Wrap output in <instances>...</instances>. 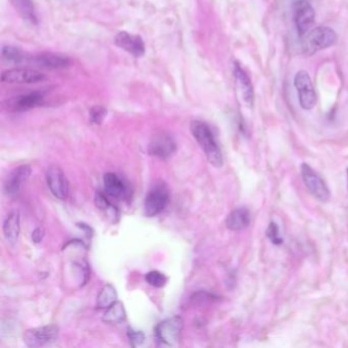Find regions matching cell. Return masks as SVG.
I'll return each instance as SVG.
<instances>
[{
  "instance_id": "cell-1",
  "label": "cell",
  "mask_w": 348,
  "mask_h": 348,
  "mask_svg": "<svg viewBox=\"0 0 348 348\" xmlns=\"http://www.w3.org/2000/svg\"><path fill=\"white\" fill-rule=\"evenodd\" d=\"M190 130L193 137L206 153L210 163L216 168L223 167V154L210 126L201 120H192Z\"/></svg>"
},
{
  "instance_id": "cell-2",
  "label": "cell",
  "mask_w": 348,
  "mask_h": 348,
  "mask_svg": "<svg viewBox=\"0 0 348 348\" xmlns=\"http://www.w3.org/2000/svg\"><path fill=\"white\" fill-rule=\"evenodd\" d=\"M171 195L169 187L166 183L158 181L151 186L145 200H144V213L148 218L155 217L162 213L170 203Z\"/></svg>"
},
{
  "instance_id": "cell-3",
  "label": "cell",
  "mask_w": 348,
  "mask_h": 348,
  "mask_svg": "<svg viewBox=\"0 0 348 348\" xmlns=\"http://www.w3.org/2000/svg\"><path fill=\"white\" fill-rule=\"evenodd\" d=\"M184 322L180 316H174L156 325L154 328L155 339L160 345L175 346L180 340Z\"/></svg>"
},
{
  "instance_id": "cell-4",
  "label": "cell",
  "mask_w": 348,
  "mask_h": 348,
  "mask_svg": "<svg viewBox=\"0 0 348 348\" xmlns=\"http://www.w3.org/2000/svg\"><path fill=\"white\" fill-rule=\"evenodd\" d=\"M337 42V34L330 27L320 26L311 30L304 40V49L311 54L329 48Z\"/></svg>"
},
{
  "instance_id": "cell-5",
  "label": "cell",
  "mask_w": 348,
  "mask_h": 348,
  "mask_svg": "<svg viewBox=\"0 0 348 348\" xmlns=\"http://www.w3.org/2000/svg\"><path fill=\"white\" fill-rule=\"evenodd\" d=\"M44 99V93L40 91H32L10 98H6L2 101V110L7 113H23L30 111L42 104Z\"/></svg>"
},
{
  "instance_id": "cell-6",
  "label": "cell",
  "mask_w": 348,
  "mask_h": 348,
  "mask_svg": "<svg viewBox=\"0 0 348 348\" xmlns=\"http://www.w3.org/2000/svg\"><path fill=\"white\" fill-rule=\"evenodd\" d=\"M301 177L308 190L314 197L322 202H327L331 197V192L324 180L308 163H302Z\"/></svg>"
},
{
  "instance_id": "cell-7",
  "label": "cell",
  "mask_w": 348,
  "mask_h": 348,
  "mask_svg": "<svg viewBox=\"0 0 348 348\" xmlns=\"http://www.w3.org/2000/svg\"><path fill=\"white\" fill-rule=\"evenodd\" d=\"M294 86L298 91L300 107L310 111L317 105V94L308 72L299 71L294 78Z\"/></svg>"
},
{
  "instance_id": "cell-8",
  "label": "cell",
  "mask_w": 348,
  "mask_h": 348,
  "mask_svg": "<svg viewBox=\"0 0 348 348\" xmlns=\"http://www.w3.org/2000/svg\"><path fill=\"white\" fill-rule=\"evenodd\" d=\"M59 329L55 325L32 328L25 332L24 341L29 347H41L56 340Z\"/></svg>"
},
{
  "instance_id": "cell-9",
  "label": "cell",
  "mask_w": 348,
  "mask_h": 348,
  "mask_svg": "<svg viewBox=\"0 0 348 348\" xmlns=\"http://www.w3.org/2000/svg\"><path fill=\"white\" fill-rule=\"evenodd\" d=\"M44 80H46L44 74L30 68H15L1 75V81L6 84H36Z\"/></svg>"
},
{
  "instance_id": "cell-10",
  "label": "cell",
  "mask_w": 348,
  "mask_h": 348,
  "mask_svg": "<svg viewBox=\"0 0 348 348\" xmlns=\"http://www.w3.org/2000/svg\"><path fill=\"white\" fill-rule=\"evenodd\" d=\"M294 22L299 36H304L315 23L316 12L313 5L306 0H296L293 4Z\"/></svg>"
},
{
  "instance_id": "cell-11",
  "label": "cell",
  "mask_w": 348,
  "mask_h": 348,
  "mask_svg": "<svg viewBox=\"0 0 348 348\" xmlns=\"http://www.w3.org/2000/svg\"><path fill=\"white\" fill-rule=\"evenodd\" d=\"M176 149L177 145L174 138L166 132L156 133L148 144L149 154L160 159L170 158L176 152Z\"/></svg>"
},
{
  "instance_id": "cell-12",
  "label": "cell",
  "mask_w": 348,
  "mask_h": 348,
  "mask_svg": "<svg viewBox=\"0 0 348 348\" xmlns=\"http://www.w3.org/2000/svg\"><path fill=\"white\" fill-rule=\"evenodd\" d=\"M31 175V167L23 165L11 171L4 182V193L10 198H16L23 185L28 181Z\"/></svg>"
},
{
  "instance_id": "cell-13",
  "label": "cell",
  "mask_w": 348,
  "mask_h": 348,
  "mask_svg": "<svg viewBox=\"0 0 348 348\" xmlns=\"http://www.w3.org/2000/svg\"><path fill=\"white\" fill-rule=\"evenodd\" d=\"M46 181L51 193L58 199L67 198L69 182L63 170L57 166H50L46 172Z\"/></svg>"
},
{
  "instance_id": "cell-14",
  "label": "cell",
  "mask_w": 348,
  "mask_h": 348,
  "mask_svg": "<svg viewBox=\"0 0 348 348\" xmlns=\"http://www.w3.org/2000/svg\"><path fill=\"white\" fill-rule=\"evenodd\" d=\"M234 77L236 81V86L240 92L243 101L247 107L251 108L254 100L253 86L251 84L250 78L238 63H235L234 65Z\"/></svg>"
},
{
  "instance_id": "cell-15",
  "label": "cell",
  "mask_w": 348,
  "mask_h": 348,
  "mask_svg": "<svg viewBox=\"0 0 348 348\" xmlns=\"http://www.w3.org/2000/svg\"><path fill=\"white\" fill-rule=\"evenodd\" d=\"M25 60H28L33 66L47 70L66 69L71 64L68 57L53 53H42L31 58H25Z\"/></svg>"
},
{
  "instance_id": "cell-16",
  "label": "cell",
  "mask_w": 348,
  "mask_h": 348,
  "mask_svg": "<svg viewBox=\"0 0 348 348\" xmlns=\"http://www.w3.org/2000/svg\"><path fill=\"white\" fill-rule=\"evenodd\" d=\"M115 43L118 47H120L121 49L136 57L142 56L145 52L144 42L138 35H133L127 32H120L116 35Z\"/></svg>"
},
{
  "instance_id": "cell-17",
  "label": "cell",
  "mask_w": 348,
  "mask_h": 348,
  "mask_svg": "<svg viewBox=\"0 0 348 348\" xmlns=\"http://www.w3.org/2000/svg\"><path fill=\"white\" fill-rule=\"evenodd\" d=\"M105 190L108 195L116 199H126L129 196V189L126 183L114 173H108L104 178Z\"/></svg>"
},
{
  "instance_id": "cell-18",
  "label": "cell",
  "mask_w": 348,
  "mask_h": 348,
  "mask_svg": "<svg viewBox=\"0 0 348 348\" xmlns=\"http://www.w3.org/2000/svg\"><path fill=\"white\" fill-rule=\"evenodd\" d=\"M250 224V214L245 208H238L232 211L226 220V226L229 230L239 232L246 229Z\"/></svg>"
},
{
  "instance_id": "cell-19",
  "label": "cell",
  "mask_w": 348,
  "mask_h": 348,
  "mask_svg": "<svg viewBox=\"0 0 348 348\" xmlns=\"http://www.w3.org/2000/svg\"><path fill=\"white\" fill-rule=\"evenodd\" d=\"M19 221V213L17 211H12L4 220L3 233L6 240L11 244H14L18 239L21 230Z\"/></svg>"
},
{
  "instance_id": "cell-20",
  "label": "cell",
  "mask_w": 348,
  "mask_h": 348,
  "mask_svg": "<svg viewBox=\"0 0 348 348\" xmlns=\"http://www.w3.org/2000/svg\"><path fill=\"white\" fill-rule=\"evenodd\" d=\"M11 3L25 21L32 25H37V15L33 0H11Z\"/></svg>"
},
{
  "instance_id": "cell-21",
  "label": "cell",
  "mask_w": 348,
  "mask_h": 348,
  "mask_svg": "<svg viewBox=\"0 0 348 348\" xmlns=\"http://www.w3.org/2000/svg\"><path fill=\"white\" fill-rule=\"evenodd\" d=\"M95 204L97 209H99L109 220L112 221V223H117L119 220V212L117 208L114 204H112L109 199L106 197L105 194L101 192H97L95 195Z\"/></svg>"
},
{
  "instance_id": "cell-22",
  "label": "cell",
  "mask_w": 348,
  "mask_h": 348,
  "mask_svg": "<svg viewBox=\"0 0 348 348\" xmlns=\"http://www.w3.org/2000/svg\"><path fill=\"white\" fill-rule=\"evenodd\" d=\"M116 299L117 293L116 288L111 284H107L101 288L100 292L97 295L96 308L99 310H108L111 305L117 301Z\"/></svg>"
},
{
  "instance_id": "cell-23",
  "label": "cell",
  "mask_w": 348,
  "mask_h": 348,
  "mask_svg": "<svg viewBox=\"0 0 348 348\" xmlns=\"http://www.w3.org/2000/svg\"><path fill=\"white\" fill-rule=\"evenodd\" d=\"M127 314L124 308V304L119 301H116L113 305H111L106 314L104 315L103 321L107 324H119L126 320Z\"/></svg>"
},
{
  "instance_id": "cell-24",
  "label": "cell",
  "mask_w": 348,
  "mask_h": 348,
  "mask_svg": "<svg viewBox=\"0 0 348 348\" xmlns=\"http://www.w3.org/2000/svg\"><path fill=\"white\" fill-rule=\"evenodd\" d=\"M1 55H2L3 60H6V62L19 63V62L25 60L24 53L18 48L13 47V46H8V45L3 46Z\"/></svg>"
},
{
  "instance_id": "cell-25",
  "label": "cell",
  "mask_w": 348,
  "mask_h": 348,
  "mask_svg": "<svg viewBox=\"0 0 348 348\" xmlns=\"http://www.w3.org/2000/svg\"><path fill=\"white\" fill-rule=\"evenodd\" d=\"M218 300V296L212 294V293H209L207 291H199V292H196L194 293L191 298H190V301L193 305L195 306H198V305H206V304H209V303H212V302H215Z\"/></svg>"
},
{
  "instance_id": "cell-26",
  "label": "cell",
  "mask_w": 348,
  "mask_h": 348,
  "mask_svg": "<svg viewBox=\"0 0 348 348\" xmlns=\"http://www.w3.org/2000/svg\"><path fill=\"white\" fill-rule=\"evenodd\" d=\"M145 280L150 286L155 288H161L168 282V278L166 277V275L158 271H151L147 273L145 275Z\"/></svg>"
},
{
  "instance_id": "cell-27",
  "label": "cell",
  "mask_w": 348,
  "mask_h": 348,
  "mask_svg": "<svg viewBox=\"0 0 348 348\" xmlns=\"http://www.w3.org/2000/svg\"><path fill=\"white\" fill-rule=\"evenodd\" d=\"M128 337L132 347H138L142 345L145 340V336L141 331H135L131 327L128 328Z\"/></svg>"
},
{
  "instance_id": "cell-28",
  "label": "cell",
  "mask_w": 348,
  "mask_h": 348,
  "mask_svg": "<svg viewBox=\"0 0 348 348\" xmlns=\"http://www.w3.org/2000/svg\"><path fill=\"white\" fill-rule=\"evenodd\" d=\"M267 236L276 245H280V244L283 243V239L281 238V236L279 234V228H278V225L276 223L272 222L269 225L268 230H267Z\"/></svg>"
},
{
  "instance_id": "cell-29",
  "label": "cell",
  "mask_w": 348,
  "mask_h": 348,
  "mask_svg": "<svg viewBox=\"0 0 348 348\" xmlns=\"http://www.w3.org/2000/svg\"><path fill=\"white\" fill-rule=\"evenodd\" d=\"M106 115H107V111L104 108H101V107H94L91 110V112H90L91 121L96 124V125H99L104 120Z\"/></svg>"
},
{
  "instance_id": "cell-30",
  "label": "cell",
  "mask_w": 348,
  "mask_h": 348,
  "mask_svg": "<svg viewBox=\"0 0 348 348\" xmlns=\"http://www.w3.org/2000/svg\"><path fill=\"white\" fill-rule=\"evenodd\" d=\"M45 232L42 228H36L32 233V240L35 243H40L44 238Z\"/></svg>"
},
{
  "instance_id": "cell-31",
  "label": "cell",
  "mask_w": 348,
  "mask_h": 348,
  "mask_svg": "<svg viewBox=\"0 0 348 348\" xmlns=\"http://www.w3.org/2000/svg\"><path fill=\"white\" fill-rule=\"evenodd\" d=\"M346 173H347V184H348V169H347V172H346ZM347 186H348V185H347Z\"/></svg>"
}]
</instances>
